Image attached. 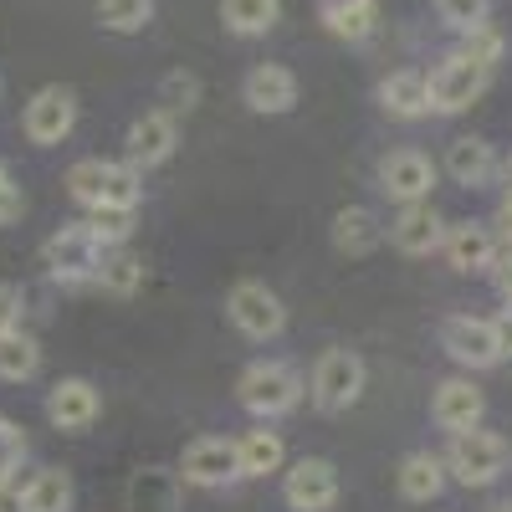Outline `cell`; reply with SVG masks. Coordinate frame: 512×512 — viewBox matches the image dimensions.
<instances>
[{
    "label": "cell",
    "mask_w": 512,
    "mask_h": 512,
    "mask_svg": "<svg viewBox=\"0 0 512 512\" xmlns=\"http://www.w3.org/2000/svg\"><path fill=\"white\" fill-rule=\"evenodd\" d=\"M47 415L57 431H88V425L103 415V395L88 379H57L47 395Z\"/></svg>",
    "instance_id": "2e32d148"
},
{
    "label": "cell",
    "mask_w": 512,
    "mask_h": 512,
    "mask_svg": "<svg viewBox=\"0 0 512 512\" xmlns=\"http://www.w3.org/2000/svg\"><path fill=\"white\" fill-rule=\"evenodd\" d=\"M159 103H164V113H190L200 103V77L195 72H169L159 82Z\"/></svg>",
    "instance_id": "1f68e13d"
},
{
    "label": "cell",
    "mask_w": 512,
    "mask_h": 512,
    "mask_svg": "<svg viewBox=\"0 0 512 512\" xmlns=\"http://www.w3.org/2000/svg\"><path fill=\"white\" fill-rule=\"evenodd\" d=\"M11 185H16V180H11V164L0 159V190H11Z\"/></svg>",
    "instance_id": "60d3db41"
},
{
    "label": "cell",
    "mask_w": 512,
    "mask_h": 512,
    "mask_svg": "<svg viewBox=\"0 0 512 512\" xmlns=\"http://www.w3.org/2000/svg\"><path fill=\"white\" fill-rule=\"evenodd\" d=\"M492 262H497V256H492ZM492 272H497V287H502V297H507V303H512V251L502 256V262H497Z\"/></svg>",
    "instance_id": "f35d334b"
},
{
    "label": "cell",
    "mask_w": 512,
    "mask_h": 512,
    "mask_svg": "<svg viewBox=\"0 0 512 512\" xmlns=\"http://www.w3.org/2000/svg\"><path fill=\"white\" fill-rule=\"evenodd\" d=\"M379 108L390 113V118H425L431 113V77L415 72V67H400L379 82Z\"/></svg>",
    "instance_id": "ac0fdd59"
},
{
    "label": "cell",
    "mask_w": 512,
    "mask_h": 512,
    "mask_svg": "<svg viewBox=\"0 0 512 512\" xmlns=\"http://www.w3.org/2000/svg\"><path fill=\"white\" fill-rule=\"evenodd\" d=\"M466 57H472V62H482V67H492L497 57H502V36L492 31V26H482V31H472V36H466V47H461Z\"/></svg>",
    "instance_id": "e575fe53"
},
{
    "label": "cell",
    "mask_w": 512,
    "mask_h": 512,
    "mask_svg": "<svg viewBox=\"0 0 512 512\" xmlns=\"http://www.w3.org/2000/svg\"><path fill=\"white\" fill-rule=\"evenodd\" d=\"M128 502L134 512H175L180 502V472H159V466H144L128 487Z\"/></svg>",
    "instance_id": "d4e9b609"
},
{
    "label": "cell",
    "mask_w": 512,
    "mask_h": 512,
    "mask_svg": "<svg viewBox=\"0 0 512 512\" xmlns=\"http://www.w3.org/2000/svg\"><path fill=\"white\" fill-rule=\"evenodd\" d=\"M236 400L256 420H277V415L297 410V400H303V379H297V369L282 364V359H256L236 379Z\"/></svg>",
    "instance_id": "7a4b0ae2"
},
{
    "label": "cell",
    "mask_w": 512,
    "mask_h": 512,
    "mask_svg": "<svg viewBox=\"0 0 512 512\" xmlns=\"http://www.w3.org/2000/svg\"><path fill=\"white\" fill-rule=\"evenodd\" d=\"M77 128V93L62 88V82H52V88H41L31 103H26V139L36 149H52L62 144L67 134Z\"/></svg>",
    "instance_id": "30bf717a"
},
{
    "label": "cell",
    "mask_w": 512,
    "mask_h": 512,
    "mask_svg": "<svg viewBox=\"0 0 512 512\" xmlns=\"http://www.w3.org/2000/svg\"><path fill=\"white\" fill-rule=\"evenodd\" d=\"M441 251H446V267H451V272H487V267H492V256H497L487 226H477V221L451 226L446 241H441Z\"/></svg>",
    "instance_id": "d6986e66"
},
{
    "label": "cell",
    "mask_w": 512,
    "mask_h": 512,
    "mask_svg": "<svg viewBox=\"0 0 512 512\" xmlns=\"http://www.w3.org/2000/svg\"><path fill=\"white\" fill-rule=\"evenodd\" d=\"M21 210H26V195H21V185L0 190V226H16V221H21Z\"/></svg>",
    "instance_id": "8d00e7d4"
},
{
    "label": "cell",
    "mask_w": 512,
    "mask_h": 512,
    "mask_svg": "<svg viewBox=\"0 0 512 512\" xmlns=\"http://www.w3.org/2000/svg\"><path fill=\"white\" fill-rule=\"evenodd\" d=\"M236 477H241V456H236V441H226V436H195L180 456L185 487H226Z\"/></svg>",
    "instance_id": "9c48e42d"
},
{
    "label": "cell",
    "mask_w": 512,
    "mask_h": 512,
    "mask_svg": "<svg viewBox=\"0 0 512 512\" xmlns=\"http://www.w3.org/2000/svg\"><path fill=\"white\" fill-rule=\"evenodd\" d=\"M318 16L338 41H364L379 26V0H323Z\"/></svg>",
    "instance_id": "603a6c76"
},
{
    "label": "cell",
    "mask_w": 512,
    "mask_h": 512,
    "mask_svg": "<svg viewBox=\"0 0 512 512\" xmlns=\"http://www.w3.org/2000/svg\"><path fill=\"white\" fill-rule=\"evenodd\" d=\"M441 349L461 369H492V364H502V344H497L492 318H472V313H451L441 323Z\"/></svg>",
    "instance_id": "52a82bcc"
},
{
    "label": "cell",
    "mask_w": 512,
    "mask_h": 512,
    "mask_svg": "<svg viewBox=\"0 0 512 512\" xmlns=\"http://www.w3.org/2000/svg\"><path fill=\"white\" fill-rule=\"evenodd\" d=\"M21 318H26V292L16 282H0V338L21 333Z\"/></svg>",
    "instance_id": "836d02e7"
},
{
    "label": "cell",
    "mask_w": 512,
    "mask_h": 512,
    "mask_svg": "<svg viewBox=\"0 0 512 512\" xmlns=\"http://www.w3.org/2000/svg\"><path fill=\"white\" fill-rule=\"evenodd\" d=\"M497 226H502V241L512 246V195H502V205H497Z\"/></svg>",
    "instance_id": "ab89813d"
},
{
    "label": "cell",
    "mask_w": 512,
    "mask_h": 512,
    "mask_svg": "<svg viewBox=\"0 0 512 512\" xmlns=\"http://www.w3.org/2000/svg\"><path fill=\"white\" fill-rule=\"evenodd\" d=\"M446 175L456 180V185H487L492 175H497V154H492V144L487 139H456L451 149H446Z\"/></svg>",
    "instance_id": "7402d4cb"
},
{
    "label": "cell",
    "mask_w": 512,
    "mask_h": 512,
    "mask_svg": "<svg viewBox=\"0 0 512 512\" xmlns=\"http://www.w3.org/2000/svg\"><path fill=\"white\" fill-rule=\"evenodd\" d=\"M282 497L292 512H328L338 502V472L328 456H303L282 477Z\"/></svg>",
    "instance_id": "8fae6325"
},
{
    "label": "cell",
    "mask_w": 512,
    "mask_h": 512,
    "mask_svg": "<svg viewBox=\"0 0 512 512\" xmlns=\"http://www.w3.org/2000/svg\"><path fill=\"white\" fill-rule=\"evenodd\" d=\"M98 287H103V292H113V297H128V292H139V287H144V262H139L134 251H123V246L103 251V267H98Z\"/></svg>",
    "instance_id": "f1b7e54d"
},
{
    "label": "cell",
    "mask_w": 512,
    "mask_h": 512,
    "mask_svg": "<svg viewBox=\"0 0 512 512\" xmlns=\"http://www.w3.org/2000/svg\"><path fill=\"white\" fill-rule=\"evenodd\" d=\"M487 72H492V67L472 62L466 52L446 57V62L431 72V113H466V108H472V103L482 98Z\"/></svg>",
    "instance_id": "ba28073f"
},
{
    "label": "cell",
    "mask_w": 512,
    "mask_h": 512,
    "mask_svg": "<svg viewBox=\"0 0 512 512\" xmlns=\"http://www.w3.org/2000/svg\"><path fill=\"white\" fill-rule=\"evenodd\" d=\"M26 512H72V477L62 466H47L26 482Z\"/></svg>",
    "instance_id": "4316f807"
},
{
    "label": "cell",
    "mask_w": 512,
    "mask_h": 512,
    "mask_svg": "<svg viewBox=\"0 0 512 512\" xmlns=\"http://www.w3.org/2000/svg\"><path fill=\"white\" fill-rule=\"evenodd\" d=\"M487 400L472 379H441L436 384V400H431V420L441 425V431L461 436V431H477V420H482Z\"/></svg>",
    "instance_id": "9a60e30c"
},
{
    "label": "cell",
    "mask_w": 512,
    "mask_h": 512,
    "mask_svg": "<svg viewBox=\"0 0 512 512\" xmlns=\"http://www.w3.org/2000/svg\"><path fill=\"white\" fill-rule=\"evenodd\" d=\"M67 190L77 205H88L93 216L98 210H113V216H134L144 200V180L134 164H108V159H77L67 169Z\"/></svg>",
    "instance_id": "6da1fadb"
},
{
    "label": "cell",
    "mask_w": 512,
    "mask_h": 512,
    "mask_svg": "<svg viewBox=\"0 0 512 512\" xmlns=\"http://www.w3.org/2000/svg\"><path fill=\"white\" fill-rule=\"evenodd\" d=\"M98 21L113 36H139L154 21V0H98Z\"/></svg>",
    "instance_id": "f546056e"
},
{
    "label": "cell",
    "mask_w": 512,
    "mask_h": 512,
    "mask_svg": "<svg viewBox=\"0 0 512 512\" xmlns=\"http://www.w3.org/2000/svg\"><path fill=\"white\" fill-rule=\"evenodd\" d=\"M431 185H436V164L425 159L420 149H395V154L379 159V190L390 200L420 205L425 195H431Z\"/></svg>",
    "instance_id": "7c38bea8"
},
{
    "label": "cell",
    "mask_w": 512,
    "mask_h": 512,
    "mask_svg": "<svg viewBox=\"0 0 512 512\" xmlns=\"http://www.w3.org/2000/svg\"><path fill=\"white\" fill-rule=\"evenodd\" d=\"M175 144H180V128H175V113H164V108H154V113H144V118H134L128 123V139H123V154H128V164L139 169H154V164H164L169 154H175Z\"/></svg>",
    "instance_id": "4fadbf2b"
},
{
    "label": "cell",
    "mask_w": 512,
    "mask_h": 512,
    "mask_svg": "<svg viewBox=\"0 0 512 512\" xmlns=\"http://www.w3.org/2000/svg\"><path fill=\"white\" fill-rule=\"evenodd\" d=\"M26 456V436H21V425L11 415H0V477H11L16 466Z\"/></svg>",
    "instance_id": "d6a6232c"
},
{
    "label": "cell",
    "mask_w": 512,
    "mask_h": 512,
    "mask_svg": "<svg viewBox=\"0 0 512 512\" xmlns=\"http://www.w3.org/2000/svg\"><path fill=\"white\" fill-rule=\"evenodd\" d=\"M0 512H26V482L0 477Z\"/></svg>",
    "instance_id": "d590c367"
},
{
    "label": "cell",
    "mask_w": 512,
    "mask_h": 512,
    "mask_svg": "<svg viewBox=\"0 0 512 512\" xmlns=\"http://www.w3.org/2000/svg\"><path fill=\"white\" fill-rule=\"evenodd\" d=\"M241 98H246L251 113H267V118L292 113L297 108V77L282 62H256L241 82Z\"/></svg>",
    "instance_id": "5bb4252c"
},
{
    "label": "cell",
    "mask_w": 512,
    "mask_h": 512,
    "mask_svg": "<svg viewBox=\"0 0 512 512\" xmlns=\"http://www.w3.org/2000/svg\"><path fill=\"white\" fill-rule=\"evenodd\" d=\"M492 512H512V502H502V507H492Z\"/></svg>",
    "instance_id": "b9f144b4"
},
{
    "label": "cell",
    "mask_w": 512,
    "mask_h": 512,
    "mask_svg": "<svg viewBox=\"0 0 512 512\" xmlns=\"http://www.w3.org/2000/svg\"><path fill=\"white\" fill-rule=\"evenodd\" d=\"M41 369V344L31 333H6L0 338V379L6 384H26Z\"/></svg>",
    "instance_id": "83f0119b"
},
{
    "label": "cell",
    "mask_w": 512,
    "mask_h": 512,
    "mask_svg": "<svg viewBox=\"0 0 512 512\" xmlns=\"http://www.w3.org/2000/svg\"><path fill=\"white\" fill-rule=\"evenodd\" d=\"M395 487L405 502H436L446 492V456H431V451H410L395 472Z\"/></svg>",
    "instance_id": "ffe728a7"
},
{
    "label": "cell",
    "mask_w": 512,
    "mask_h": 512,
    "mask_svg": "<svg viewBox=\"0 0 512 512\" xmlns=\"http://www.w3.org/2000/svg\"><path fill=\"white\" fill-rule=\"evenodd\" d=\"M226 318L251 338V344H267V338H277L287 328V308L267 282H236L231 297H226Z\"/></svg>",
    "instance_id": "8992f818"
},
{
    "label": "cell",
    "mask_w": 512,
    "mask_h": 512,
    "mask_svg": "<svg viewBox=\"0 0 512 512\" xmlns=\"http://www.w3.org/2000/svg\"><path fill=\"white\" fill-rule=\"evenodd\" d=\"M236 456H241V477H272V472H282L287 446H282L277 431L256 425V431H246V436L236 441Z\"/></svg>",
    "instance_id": "cb8c5ba5"
},
{
    "label": "cell",
    "mask_w": 512,
    "mask_h": 512,
    "mask_svg": "<svg viewBox=\"0 0 512 512\" xmlns=\"http://www.w3.org/2000/svg\"><path fill=\"white\" fill-rule=\"evenodd\" d=\"M487 11H492V0H436V16H441L451 31H461V36L482 31V26H487Z\"/></svg>",
    "instance_id": "4dcf8cb0"
},
{
    "label": "cell",
    "mask_w": 512,
    "mask_h": 512,
    "mask_svg": "<svg viewBox=\"0 0 512 512\" xmlns=\"http://www.w3.org/2000/svg\"><path fill=\"white\" fill-rule=\"evenodd\" d=\"M492 328H497V344H502V359L512 354V303H502V313L492 318Z\"/></svg>",
    "instance_id": "74e56055"
},
{
    "label": "cell",
    "mask_w": 512,
    "mask_h": 512,
    "mask_svg": "<svg viewBox=\"0 0 512 512\" xmlns=\"http://www.w3.org/2000/svg\"><path fill=\"white\" fill-rule=\"evenodd\" d=\"M507 441L497 431H461L451 436V451H446V472L461 482V487H492L502 472H507Z\"/></svg>",
    "instance_id": "277c9868"
},
{
    "label": "cell",
    "mask_w": 512,
    "mask_h": 512,
    "mask_svg": "<svg viewBox=\"0 0 512 512\" xmlns=\"http://www.w3.org/2000/svg\"><path fill=\"white\" fill-rule=\"evenodd\" d=\"M379 241H384V226H379L374 210H364V205H344V210L333 216V246L344 251V256H369Z\"/></svg>",
    "instance_id": "44dd1931"
},
{
    "label": "cell",
    "mask_w": 512,
    "mask_h": 512,
    "mask_svg": "<svg viewBox=\"0 0 512 512\" xmlns=\"http://www.w3.org/2000/svg\"><path fill=\"white\" fill-rule=\"evenodd\" d=\"M282 16V0H221V21L231 36H267Z\"/></svg>",
    "instance_id": "484cf974"
},
{
    "label": "cell",
    "mask_w": 512,
    "mask_h": 512,
    "mask_svg": "<svg viewBox=\"0 0 512 512\" xmlns=\"http://www.w3.org/2000/svg\"><path fill=\"white\" fill-rule=\"evenodd\" d=\"M103 241L93 236L88 221H77V226H62L47 246H41V262H47L52 282L62 287H82V282H98V267H103Z\"/></svg>",
    "instance_id": "3957f363"
},
{
    "label": "cell",
    "mask_w": 512,
    "mask_h": 512,
    "mask_svg": "<svg viewBox=\"0 0 512 512\" xmlns=\"http://www.w3.org/2000/svg\"><path fill=\"white\" fill-rule=\"evenodd\" d=\"M390 241H395V251H405V256H431L441 241H446V221L436 216L431 205H400V216H395V226H390Z\"/></svg>",
    "instance_id": "e0dca14e"
},
{
    "label": "cell",
    "mask_w": 512,
    "mask_h": 512,
    "mask_svg": "<svg viewBox=\"0 0 512 512\" xmlns=\"http://www.w3.org/2000/svg\"><path fill=\"white\" fill-rule=\"evenodd\" d=\"M364 359L354 349H328L318 364H313V405L323 415H344L359 405L364 395Z\"/></svg>",
    "instance_id": "5b68a950"
}]
</instances>
